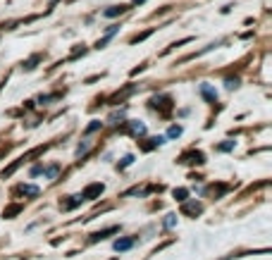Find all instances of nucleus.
<instances>
[{
    "mask_svg": "<svg viewBox=\"0 0 272 260\" xmlns=\"http://www.w3.org/2000/svg\"><path fill=\"white\" fill-rule=\"evenodd\" d=\"M201 93L208 98L210 103H215V101H217V91L213 89V86H208V84H201Z\"/></svg>",
    "mask_w": 272,
    "mask_h": 260,
    "instance_id": "1",
    "label": "nucleus"
},
{
    "mask_svg": "<svg viewBox=\"0 0 272 260\" xmlns=\"http://www.w3.org/2000/svg\"><path fill=\"white\" fill-rule=\"evenodd\" d=\"M98 193H103V184H91L84 193H81V198H93Z\"/></svg>",
    "mask_w": 272,
    "mask_h": 260,
    "instance_id": "2",
    "label": "nucleus"
},
{
    "mask_svg": "<svg viewBox=\"0 0 272 260\" xmlns=\"http://www.w3.org/2000/svg\"><path fill=\"white\" fill-rule=\"evenodd\" d=\"M134 246V239H117L115 241V251H127Z\"/></svg>",
    "mask_w": 272,
    "mask_h": 260,
    "instance_id": "3",
    "label": "nucleus"
},
{
    "mask_svg": "<svg viewBox=\"0 0 272 260\" xmlns=\"http://www.w3.org/2000/svg\"><path fill=\"white\" fill-rule=\"evenodd\" d=\"M127 10H129V7H124V5H119V7H108L103 14H105V17H117V14L127 12Z\"/></svg>",
    "mask_w": 272,
    "mask_h": 260,
    "instance_id": "4",
    "label": "nucleus"
},
{
    "mask_svg": "<svg viewBox=\"0 0 272 260\" xmlns=\"http://www.w3.org/2000/svg\"><path fill=\"white\" fill-rule=\"evenodd\" d=\"M19 191L22 193H27V196H38V189H36V186H19Z\"/></svg>",
    "mask_w": 272,
    "mask_h": 260,
    "instance_id": "5",
    "label": "nucleus"
},
{
    "mask_svg": "<svg viewBox=\"0 0 272 260\" xmlns=\"http://www.w3.org/2000/svg\"><path fill=\"white\" fill-rule=\"evenodd\" d=\"M186 196H189L186 189H175V198L177 201H186Z\"/></svg>",
    "mask_w": 272,
    "mask_h": 260,
    "instance_id": "6",
    "label": "nucleus"
},
{
    "mask_svg": "<svg viewBox=\"0 0 272 260\" xmlns=\"http://www.w3.org/2000/svg\"><path fill=\"white\" fill-rule=\"evenodd\" d=\"M168 136H170V138H177V136H181V127H170Z\"/></svg>",
    "mask_w": 272,
    "mask_h": 260,
    "instance_id": "7",
    "label": "nucleus"
},
{
    "mask_svg": "<svg viewBox=\"0 0 272 260\" xmlns=\"http://www.w3.org/2000/svg\"><path fill=\"white\" fill-rule=\"evenodd\" d=\"M132 131H134V134H146V127H143V124H139V122H134L132 124Z\"/></svg>",
    "mask_w": 272,
    "mask_h": 260,
    "instance_id": "8",
    "label": "nucleus"
},
{
    "mask_svg": "<svg viewBox=\"0 0 272 260\" xmlns=\"http://www.w3.org/2000/svg\"><path fill=\"white\" fill-rule=\"evenodd\" d=\"M184 210H186V212H194V215H196V212H201V206H198V203H191V206H186Z\"/></svg>",
    "mask_w": 272,
    "mask_h": 260,
    "instance_id": "9",
    "label": "nucleus"
},
{
    "mask_svg": "<svg viewBox=\"0 0 272 260\" xmlns=\"http://www.w3.org/2000/svg\"><path fill=\"white\" fill-rule=\"evenodd\" d=\"M132 163H134V155H124V160H122V165H119V167L124 170V167H129Z\"/></svg>",
    "mask_w": 272,
    "mask_h": 260,
    "instance_id": "10",
    "label": "nucleus"
},
{
    "mask_svg": "<svg viewBox=\"0 0 272 260\" xmlns=\"http://www.w3.org/2000/svg\"><path fill=\"white\" fill-rule=\"evenodd\" d=\"M232 148H234V141H227V144L217 146V151H232Z\"/></svg>",
    "mask_w": 272,
    "mask_h": 260,
    "instance_id": "11",
    "label": "nucleus"
},
{
    "mask_svg": "<svg viewBox=\"0 0 272 260\" xmlns=\"http://www.w3.org/2000/svg\"><path fill=\"white\" fill-rule=\"evenodd\" d=\"M57 170H60V167H57V165H55V167H50V170H43V172H46L48 177H55V174H57Z\"/></svg>",
    "mask_w": 272,
    "mask_h": 260,
    "instance_id": "12",
    "label": "nucleus"
},
{
    "mask_svg": "<svg viewBox=\"0 0 272 260\" xmlns=\"http://www.w3.org/2000/svg\"><path fill=\"white\" fill-rule=\"evenodd\" d=\"M237 86H239L237 79H227V89H237Z\"/></svg>",
    "mask_w": 272,
    "mask_h": 260,
    "instance_id": "13",
    "label": "nucleus"
},
{
    "mask_svg": "<svg viewBox=\"0 0 272 260\" xmlns=\"http://www.w3.org/2000/svg\"><path fill=\"white\" fill-rule=\"evenodd\" d=\"M41 172H43V167H41V165H36L34 170H31V177H38V174H41Z\"/></svg>",
    "mask_w": 272,
    "mask_h": 260,
    "instance_id": "14",
    "label": "nucleus"
},
{
    "mask_svg": "<svg viewBox=\"0 0 272 260\" xmlns=\"http://www.w3.org/2000/svg\"><path fill=\"white\" fill-rule=\"evenodd\" d=\"M175 225V215H168V219H165V227H172Z\"/></svg>",
    "mask_w": 272,
    "mask_h": 260,
    "instance_id": "15",
    "label": "nucleus"
},
{
    "mask_svg": "<svg viewBox=\"0 0 272 260\" xmlns=\"http://www.w3.org/2000/svg\"><path fill=\"white\" fill-rule=\"evenodd\" d=\"M86 151H89V144H81V146L77 148V153H79V155H81V153H86Z\"/></svg>",
    "mask_w": 272,
    "mask_h": 260,
    "instance_id": "16",
    "label": "nucleus"
},
{
    "mask_svg": "<svg viewBox=\"0 0 272 260\" xmlns=\"http://www.w3.org/2000/svg\"><path fill=\"white\" fill-rule=\"evenodd\" d=\"M98 127H100V122H93V124H89V129H86V131H89V134H91V131H96Z\"/></svg>",
    "mask_w": 272,
    "mask_h": 260,
    "instance_id": "17",
    "label": "nucleus"
}]
</instances>
